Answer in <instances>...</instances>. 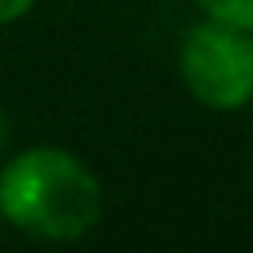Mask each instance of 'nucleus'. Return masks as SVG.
I'll return each mask as SVG.
<instances>
[{"mask_svg":"<svg viewBox=\"0 0 253 253\" xmlns=\"http://www.w3.org/2000/svg\"><path fill=\"white\" fill-rule=\"evenodd\" d=\"M0 221L47 245L83 241L103 221V182L67 146L8 150L0 158Z\"/></svg>","mask_w":253,"mask_h":253,"instance_id":"obj_1","label":"nucleus"},{"mask_svg":"<svg viewBox=\"0 0 253 253\" xmlns=\"http://www.w3.org/2000/svg\"><path fill=\"white\" fill-rule=\"evenodd\" d=\"M178 79L206 111H245L253 103V32L202 16L178 43Z\"/></svg>","mask_w":253,"mask_h":253,"instance_id":"obj_2","label":"nucleus"},{"mask_svg":"<svg viewBox=\"0 0 253 253\" xmlns=\"http://www.w3.org/2000/svg\"><path fill=\"white\" fill-rule=\"evenodd\" d=\"M0 225H4V221H0Z\"/></svg>","mask_w":253,"mask_h":253,"instance_id":"obj_6","label":"nucleus"},{"mask_svg":"<svg viewBox=\"0 0 253 253\" xmlns=\"http://www.w3.org/2000/svg\"><path fill=\"white\" fill-rule=\"evenodd\" d=\"M8 154V123H4V115H0V158Z\"/></svg>","mask_w":253,"mask_h":253,"instance_id":"obj_5","label":"nucleus"},{"mask_svg":"<svg viewBox=\"0 0 253 253\" xmlns=\"http://www.w3.org/2000/svg\"><path fill=\"white\" fill-rule=\"evenodd\" d=\"M36 4H40V0H0V28L20 24L24 16H32V12H36Z\"/></svg>","mask_w":253,"mask_h":253,"instance_id":"obj_4","label":"nucleus"},{"mask_svg":"<svg viewBox=\"0 0 253 253\" xmlns=\"http://www.w3.org/2000/svg\"><path fill=\"white\" fill-rule=\"evenodd\" d=\"M194 8L210 20H225L253 32V0H194Z\"/></svg>","mask_w":253,"mask_h":253,"instance_id":"obj_3","label":"nucleus"}]
</instances>
